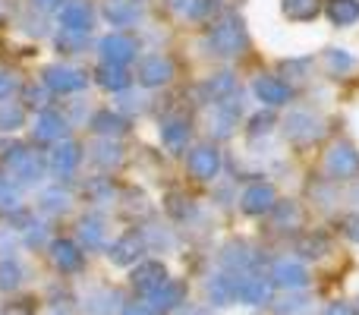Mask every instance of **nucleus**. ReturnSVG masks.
I'll return each instance as SVG.
<instances>
[{
	"label": "nucleus",
	"mask_w": 359,
	"mask_h": 315,
	"mask_svg": "<svg viewBox=\"0 0 359 315\" xmlns=\"http://www.w3.org/2000/svg\"><path fill=\"white\" fill-rule=\"evenodd\" d=\"M186 170L196 180H215L217 170H221V152L215 145H196L186 158Z\"/></svg>",
	"instance_id": "11"
},
{
	"label": "nucleus",
	"mask_w": 359,
	"mask_h": 315,
	"mask_svg": "<svg viewBox=\"0 0 359 315\" xmlns=\"http://www.w3.org/2000/svg\"><path fill=\"white\" fill-rule=\"evenodd\" d=\"M136 79H139V86H145V88L168 86V82L174 79V60H170V57H164V54L142 57V60H139V67H136Z\"/></svg>",
	"instance_id": "2"
},
{
	"label": "nucleus",
	"mask_w": 359,
	"mask_h": 315,
	"mask_svg": "<svg viewBox=\"0 0 359 315\" xmlns=\"http://www.w3.org/2000/svg\"><path fill=\"white\" fill-rule=\"evenodd\" d=\"M151 309L155 315H170L177 312L180 306H186V284L183 281H168L164 287H158L155 293H151Z\"/></svg>",
	"instance_id": "16"
},
{
	"label": "nucleus",
	"mask_w": 359,
	"mask_h": 315,
	"mask_svg": "<svg viewBox=\"0 0 359 315\" xmlns=\"http://www.w3.org/2000/svg\"><path fill=\"white\" fill-rule=\"evenodd\" d=\"M142 253H145V236L139 234V230H126L123 236H117V240L107 246V259L114 262V265H139L142 262Z\"/></svg>",
	"instance_id": "4"
},
{
	"label": "nucleus",
	"mask_w": 359,
	"mask_h": 315,
	"mask_svg": "<svg viewBox=\"0 0 359 315\" xmlns=\"http://www.w3.org/2000/svg\"><path fill=\"white\" fill-rule=\"evenodd\" d=\"M271 281L274 287H284V290H303L306 284H309V272H306V265L303 262H297V259H280V262H274V268H271Z\"/></svg>",
	"instance_id": "9"
},
{
	"label": "nucleus",
	"mask_w": 359,
	"mask_h": 315,
	"mask_svg": "<svg viewBox=\"0 0 359 315\" xmlns=\"http://www.w3.org/2000/svg\"><path fill=\"white\" fill-rule=\"evenodd\" d=\"M92 130L114 139V136H120V133H126V117L123 114H114V111H98L92 117Z\"/></svg>",
	"instance_id": "26"
},
{
	"label": "nucleus",
	"mask_w": 359,
	"mask_h": 315,
	"mask_svg": "<svg viewBox=\"0 0 359 315\" xmlns=\"http://www.w3.org/2000/svg\"><path fill=\"white\" fill-rule=\"evenodd\" d=\"M325 60H328V69H331V73H347V69L356 67V57L347 54L344 48H331L328 54H325Z\"/></svg>",
	"instance_id": "37"
},
{
	"label": "nucleus",
	"mask_w": 359,
	"mask_h": 315,
	"mask_svg": "<svg viewBox=\"0 0 359 315\" xmlns=\"http://www.w3.org/2000/svg\"><path fill=\"white\" fill-rule=\"evenodd\" d=\"M50 259H54V268L63 274H76L86 265V253L82 246H76L73 240H54L50 243Z\"/></svg>",
	"instance_id": "14"
},
{
	"label": "nucleus",
	"mask_w": 359,
	"mask_h": 315,
	"mask_svg": "<svg viewBox=\"0 0 359 315\" xmlns=\"http://www.w3.org/2000/svg\"><path fill=\"white\" fill-rule=\"evenodd\" d=\"M252 92H255V98L268 107H280L290 101V86H287L284 79H274V76H259Z\"/></svg>",
	"instance_id": "18"
},
{
	"label": "nucleus",
	"mask_w": 359,
	"mask_h": 315,
	"mask_svg": "<svg viewBox=\"0 0 359 315\" xmlns=\"http://www.w3.org/2000/svg\"><path fill=\"white\" fill-rule=\"evenodd\" d=\"M86 86H88V76L76 67L54 63V67L44 69V88H50V92L69 95V92H79V88H86Z\"/></svg>",
	"instance_id": "5"
},
{
	"label": "nucleus",
	"mask_w": 359,
	"mask_h": 315,
	"mask_svg": "<svg viewBox=\"0 0 359 315\" xmlns=\"http://www.w3.org/2000/svg\"><path fill=\"white\" fill-rule=\"evenodd\" d=\"M32 6H35V10H41V13H50V10H60L63 0H32Z\"/></svg>",
	"instance_id": "50"
},
{
	"label": "nucleus",
	"mask_w": 359,
	"mask_h": 315,
	"mask_svg": "<svg viewBox=\"0 0 359 315\" xmlns=\"http://www.w3.org/2000/svg\"><path fill=\"white\" fill-rule=\"evenodd\" d=\"M168 265L164 262H158V259H145V262H139L136 268H133V287H136L139 293H155L158 287H164L168 284Z\"/></svg>",
	"instance_id": "10"
},
{
	"label": "nucleus",
	"mask_w": 359,
	"mask_h": 315,
	"mask_svg": "<svg viewBox=\"0 0 359 315\" xmlns=\"http://www.w3.org/2000/svg\"><path fill=\"white\" fill-rule=\"evenodd\" d=\"M0 208L4 211H16L19 208L16 189H13V183H4V180H0Z\"/></svg>",
	"instance_id": "43"
},
{
	"label": "nucleus",
	"mask_w": 359,
	"mask_h": 315,
	"mask_svg": "<svg viewBox=\"0 0 359 315\" xmlns=\"http://www.w3.org/2000/svg\"><path fill=\"white\" fill-rule=\"evenodd\" d=\"M38 208L48 211V215H60V211L69 208V196L60 189H44L41 196H38Z\"/></svg>",
	"instance_id": "34"
},
{
	"label": "nucleus",
	"mask_w": 359,
	"mask_h": 315,
	"mask_svg": "<svg viewBox=\"0 0 359 315\" xmlns=\"http://www.w3.org/2000/svg\"><path fill=\"white\" fill-rule=\"evenodd\" d=\"M104 16L114 25H133L139 19V4L136 0H107Z\"/></svg>",
	"instance_id": "23"
},
{
	"label": "nucleus",
	"mask_w": 359,
	"mask_h": 315,
	"mask_svg": "<svg viewBox=\"0 0 359 315\" xmlns=\"http://www.w3.org/2000/svg\"><path fill=\"white\" fill-rule=\"evenodd\" d=\"M208 44L215 48V54H221V57L243 54V48H246V32H243V22H236V19H224V22H217L215 29H211V35H208Z\"/></svg>",
	"instance_id": "1"
},
{
	"label": "nucleus",
	"mask_w": 359,
	"mask_h": 315,
	"mask_svg": "<svg viewBox=\"0 0 359 315\" xmlns=\"http://www.w3.org/2000/svg\"><path fill=\"white\" fill-rule=\"evenodd\" d=\"M22 284V265L13 259H0V290L10 293Z\"/></svg>",
	"instance_id": "33"
},
{
	"label": "nucleus",
	"mask_w": 359,
	"mask_h": 315,
	"mask_svg": "<svg viewBox=\"0 0 359 315\" xmlns=\"http://www.w3.org/2000/svg\"><path fill=\"white\" fill-rule=\"evenodd\" d=\"M280 10L290 22H312L322 13V0H280Z\"/></svg>",
	"instance_id": "22"
},
{
	"label": "nucleus",
	"mask_w": 359,
	"mask_h": 315,
	"mask_svg": "<svg viewBox=\"0 0 359 315\" xmlns=\"http://www.w3.org/2000/svg\"><path fill=\"white\" fill-rule=\"evenodd\" d=\"M120 297L114 290H92L86 297V309L88 315H111L114 309H117Z\"/></svg>",
	"instance_id": "29"
},
{
	"label": "nucleus",
	"mask_w": 359,
	"mask_h": 315,
	"mask_svg": "<svg viewBox=\"0 0 359 315\" xmlns=\"http://www.w3.org/2000/svg\"><path fill=\"white\" fill-rule=\"evenodd\" d=\"M271 281L262 274H243L236 278V303L243 306H265L271 303Z\"/></svg>",
	"instance_id": "8"
},
{
	"label": "nucleus",
	"mask_w": 359,
	"mask_h": 315,
	"mask_svg": "<svg viewBox=\"0 0 359 315\" xmlns=\"http://www.w3.org/2000/svg\"><path fill=\"white\" fill-rule=\"evenodd\" d=\"M86 192H88V199H92V202H107V199L114 196V186H111V180H107V177H98L95 183L86 186Z\"/></svg>",
	"instance_id": "38"
},
{
	"label": "nucleus",
	"mask_w": 359,
	"mask_h": 315,
	"mask_svg": "<svg viewBox=\"0 0 359 315\" xmlns=\"http://www.w3.org/2000/svg\"><path fill=\"white\" fill-rule=\"evenodd\" d=\"M208 300H211V306L236 303V278L233 274H215V278L208 281Z\"/></svg>",
	"instance_id": "20"
},
{
	"label": "nucleus",
	"mask_w": 359,
	"mask_h": 315,
	"mask_svg": "<svg viewBox=\"0 0 359 315\" xmlns=\"http://www.w3.org/2000/svg\"><path fill=\"white\" fill-rule=\"evenodd\" d=\"M82 161V149L73 142V139H60L54 145V152L48 155V167L54 177H69L76 170V164Z\"/></svg>",
	"instance_id": "15"
},
{
	"label": "nucleus",
	"mask_w": 359,
	"mask_h": 315,
	"mask_svg": "<svg viewBox=\"0 0 359 315\" xmlns=\"http://www.w3.org/2000/svg\"><path fill=\"white\" fill-rule=\"evenodd\" d=\"M10 243H16L13 240V227H0V253L6 255V259H13V249H10Z\"/></svg>",
	"instance_id": "49"
},
{
	"label": "nucleus",
	"mask_w": 359,
	"mask_h": 315,
	"mask_svg": "<svg viewBox=\"0 0 359 315\" xmlns=\"http://www.w3.org/2000/svg\"><path fill=\"white\" fill-rule=\"evenodd\" d=\"M271 126H274V114L271 111H262V114H255V117L249 120V133H252V136L271 133Z\"/></svg>",
	"instance_id": "40"
},
{
	"label": "nucleus",
	"mask_w": 359,
	"mask_h": 315,
	"mask_svg": "<svg viewBox=\"0 0 359 315\" xmlns=\"http://www.w3.org/2000/svg\"><path fill=\"white\" fill-rule=\"evenodd\" d=\"M161 142L168 145L170 152H183L189 145V123L183 120H170V123L161 126Z\"/></svg>",
	"instance_id": "28"
},
{
	"label": "nucleus",
	"mask_w": 359,
	"mask_h": 315,
	"mask_svg": "<svg viewBox=\"0 0 359 315\" xmlns=\"http://www.w3.org/2000/svg\"><path fill=\"white\" fill-rule=\"evenodd\" d=\"M25 126V107L13 105V101H4L0 105V133H16Z\"/></svg>",
	"instance_id": "31"
},
{
	"label": "nucleus",
	"mask_w": 359,
	"mask_h": 315,
	"mask_svg": "<svg viewBox=\"0 0 359 315\" xmlns=\"http://www.w3.org/2000/svg\"><path fill=\"white\" fill-rule=\"evenodd\" d=\"M274 211H278V224H280V227H284L287 221L299 224V208L293 202H278V205H274Z\"/></svg>",
	"instance_id": "42"
},
{
	"label": "nucleus",
	"mask_w": 359,
	"mask_h": 315,
	"mask_svg": "<svg viewBox=\"0 0 359 315\" xmlns=\"http://www.w3.org/2000/svg\"><path fill=\"white\" fill-rule=\"evenodd\" d=\"M120 158H123V149H120L114 139H101V142L92 149V161L98 167H104V170H111L114 164H120Z\"/></svg>",
	"instance_id": "30"
},
{
	"label": "nucleus",
	"mask_w": 359,
	"mask_h": 315,
	"mask_svg": "<svg viewBox=\"0 0 359 315\" xmlns=\"http://www.w3.org/2000/svg\"><path fill=\"white\" fill-rule=\"evenodd\" d=\"M322 315H359V312H356L350 303H341V300H337V303H328V306H325Z\"/></svg>",
	"instance_id": "48"
},
{
	"label": "nucleus",
	"mask_w": 359,
	"mask_h": 315,
	"mask_svg": "<svg viewBox=\"0 0 359 315\" xmlns=\"http://www.w3.org/2000/svg\"><path fill=\"white\" fill-rule=\"evenodd\" d=\"M236 88L233 82V73H217L215 79L205 82V95H208V101H215V105H221L224 98H230V92Z\"/></svg>",
	"instance_id": "32"
},
{
	"label": "nucleus",
	"mask_w": 359,
	"mask_h": 315,
	"mask_svg": "<svg viewBox=\"0 0 359 315\" xmlns=\"http://www.w3.org/2000/svg\"><path fill=\"white\" fill-rule=\"evenodd\" d=\"M221 262H224V268H227V272L240 274V272H246V268L252 265V253H249L243 243H227V246H224V253H221Z\"/></svg>",
	"instance_id": "27"
},
{
	"label": "nucleus",
	"mask_w": 359,
	"mask_h": 315,
	"mask_svg": "<svg viewBox=\"0 0 359 315\" xmlns=\"http://www.w3.org/2000/svg\"><path fill=\"white\" fill-rule=\"evenodd\" d=\"M186 315H215V312H211V309H205V306H192V309L186 312Z\"/></svg>",
	"instance_id": "53"
},
{
	"label": "nucleus",
	"mask_w": 359,
	"mask_h": 315,
	"mask_svg": "<svg viewBox=\"0 0 359 315\" xmlns=\"http://www.w3.org/2000/svg\"><path fill=\"white\" fill-rule=\"evenodd\" d=\"M120 315H155V309L149 303H126L120 306Z\"/></svg>",
	"instance_id": "47"
},
{
	"label": "nucleus",
	"mask_w": 359,
	"mask_h": 315,
	"mask_svg": "<svg viewBox=\"0 0 359 315\" xmlns=\"http://www.w3.org/2000/svg\"><path fill=\"white\" fill-rule=\"evenodd\" d=\"M95 22V10L88 0H67L60 6V29L63 32H79V35H88Z\"/></svg>",
	"instance_id": "7"
},
{
	"label": "nucleus",
	"mask_w": 359,
	"mask_h": 315,
	"mask_svg": "<svg viewBox=\"0 0 359 315\" xmlns=\"http://www.w3.org/2000/svg\"><path fill=\"white\" fill-rule=\"evenodd\" d=\"M10 19V0H0V25Z\"/></svg>",
	"instance_id": "52"
},
{
	"label": "nucleus",
	"mask_w": 359,
	"mask_h": 315,
	"mask_svg": "<svg viewBox=\"0 0 359 315\" xmlns=\"http://www.w3.org/2000/svg\"><path fill=\"white\" fill-rule=\"evenodd\" d=\"M217 10H221V0H189L186 16L196 19V22H208V19H215Z\"/></svg>",
	"instance_id": "36"
},
{
	"label": "nucleus",
	"mask_w": 359,
	"mask_h": 315,
	"mask_svg": "<svg viewBox=\"0 0 359 315\" xmlns=\"http://www.w3.org/2000/svg\"><path fill=\"white\" fill-rule=\"evenodd\" d=\"M67 136V117L57 111H41L35 117V139L38 142H50L57 145L60 139Z\"/></svg>",
	"instance_id": "19"
},
{
	"label": "nucleus",
	"mask_w": 359,
	"mask_h": 315,
	"mask_svg": "<svg viewBox=\"0 0 359 315\" xmlns=\"http://www.w3.org/2000/svg\"><path fill=\"white\" fill-rule=\"evenodd\" d=\"M284 133L290 142L309 145L322 136V123H318V117L309 111H293V114H287V120H284Z\"/></svg>",
	"instance_id": "6"
},
{
	"label": "nucleus",
	"mask_w": 359,
	"mask_h": 315,
	"mask_svg": "<svg viewBox=\"0 0 359 315\" xmlns=\"http://www.w3.org/2000/svg\"><path fill=\"white\" fill-rule=\"evenodd\" d=\"M88 48V35H79V32H57V51L60 54H82Z\"/></svg>",
	"instance_id": "35"
},
{
	"label": "nucleus",
	"mask_w": 359,
	"mask_h": 315,
	"mask_svg": "<svg viewBox=\"0 0 359 315\" xmlns=\"http://www.w3.org/2000/svg\"><path fill=\"white\" fill-rule=\"evenodd\" d=\"M98 51L104 57V63L123 67V63H130L139 54V41L133 35H126V32H111V35H104L98 41Z\"/></svg>",
	"instance_id": "3"
},
{
	"label": "nucleus",
	"mask_w": 359,
	"mask_h": 315,
	"mask_svg": "<svg viewBox=\"0 0 359 315\" xmlns=\"http://www.w3.org/2000/svg\"><path fill=\"white\" fill-rule=\"evenodd\" d=\"M79 243L82 249H98L104 243V221L98 215H86L79 221Z\"/></svg>",
	"instance_id": "24"
},
{
	"label": "nucleus",
	"mask_w": 359,
	"mask_h": 315,
	"mask_svg": "<svg viewBox=\"0 0 359 315\" xmlns=\"http://www.w3.org/2000/svg\"><path fill=\"white\" fill-rule=\"evenodd\" d=\"M48 315H69V312H63V306H50Z\"/></svg>",
	"instance_id": "54"
},
{
	"label": "nucleus",
	"mask_w": 359,
	"mask_h": 315,
	"mask_svg": "<svg viewBox=\"0 0 359 315\" xmlns=\"http://www.w3.org/2000/svg\"><path fill=\"white\" fill-rule=\"evenodd\" d=\"M347 236H350L353 243H359V215L347 217Z\"/></svg>",
	"instance_id": "51"
},
{
	"label": "nucleus",
	"mask_w": 359,
	"mask_h": 315,
	"mask_svg": "<svg viewBox=\"0 0 359 315\" xmlns=\"http://www.w3.org/2000/svg\"><path fill=\"white\" fill-rule=\"evenodd\" d=\"M22 98H25V105H32V107H44V101H48V88L32 82V86L22 88Z\"/></svg>",
	"instance_id": "41"
},
{
	"label": "nucleus",
	"mask_w": 359,
	"mask_h": 315,
	"mask_svg": "<svg viewBox=\"0 0 359 315\" xmlns=\"http://www.w3.org/2000/svg\"><path fill=\"white\" fill-rule=\"evenodd\" d=\"M274 205H278V192H274L271 183H252V186H246L240 196V208L246 211V215H265Z\"/></svg>",
	"instance_id": "13"
},
{
	"label": "nucleus",
	"mask_w": 359,
	"mask_h": 315,
	"mask_svg": "<svg viewBox=\"0 0 359 315\" xmlns=\"http://www.w3.org/2000/svg\"><path fill=\"white\" fill-rule=\"evenodd\" d=\"M13 88H16V79H13V73H10V69H0V105H4V101L13 95Z\"/></svg>",
	"instance_id": "45"
},
{
	"label": "nucleus",
	"mask_w": 359,
	"mask_h": 315,
	"mask_svg": "<svg viewBox=\"0 0 359 315\" xmlns=\"http://www.w3.org/2000/svg\"><path fill=\"white\" fill-rule=\"evenodd\" d=\"M325 170H328L334 180L356 177V173H359V155H356V149H353V145H347V142L334 145V149L328 152V158H325Z\"/></svg>",
	"instance_id": "12"
},
{
	"label": "nucleus",
	"mask_w": 359,
	"mask_h": 315,
	"mask_svg": "<svg viewBox=\"0 0 359 315\" xmlns=\"http://www.w3.org/2000/svg\"><path fill=\"white\" fill-rule=\"evenodd\" d=\"M303 309H306V297H299V293H290V297H284V300L274 303V312L278 315H297Z\"/></svg>",
	"instance_id": "39"
},
{
	"label": "nucleus",
	"mask_w": 359,
	"mask_h": 315,
	"mask_svg": "<svg viewBox=\"0 0 359 315\" xmlns=\"http://www.w3.org/2000/svg\"><path fill=\"white\" fill-rule=\"evenodd\" d=\"M133 76L126 73L123 67H114V63H101L98 69H95V82H98L104 92H123L126 86H130Z\"/></svg>",
	"instance_id": "21"
},
{
	"label": "nucleus",
	"mask_w": 359,
	"mask_h": 315,
	"mask_svg": "<svg viewBox=\"0 0 359 315\" xmlns=\"http://www.w3.org/2000/svg\"><path fill=\"white\" fill-rule=\"evenodd\" d=\"M44 240H48V234H44L41 224H32V227L25 230V243H29V246H38V243H44Z\"/></svg>",
	"instance_id": "46"
},
{
	"label": "nucleus",
	"mask_w": 359,
	"mask_h": 315,
	"mask_svg": "<svg viewBox=\"0 0 359 315\" xmlns=\"http://www.w3.org/2000/svg\"><path fill=\"white\" fill-rule=\"evenodd\" d=\"M325 13L334 25H353L359 22V0H328Z\"/></svg>",
	"instance_id": "25"
},
{
	"label": "nucleus",
	"mask_w": 359,
	"mask_h": 315,
	"mask_svg": "<svg viewBox=\"0 0 359 315\" xmlns=\"http://www.w3.org/2000/svg\"><path fill=\"white\" fill-rule=\"evenodd\" d=\"M10 173H13V180L16 183H38V180L44 177V161L38 158V152H29V149H22L16 158L10 161Z\"/></svg>",
	"instance_id": "17"
},
{
	"label": "nucleus",
	"mask_w": 359,
	"mask_h": 315,
	"mask_svg": "<svg viewBox=\"0 0 359 315\" xmlns=\"http://www.w3.org/2000/svg\"><path fill=\"white\" fill-rule=\"evenodd\" d=\"M325 249H328L325 236H306V240L299 243V253L303 255H325Z\"/></svg>",
	"instance_id": "44"
}]
</instances>
